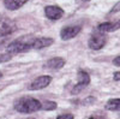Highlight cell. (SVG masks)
I'll return each instance as SVG.
<instances>
[{
	"label": "cell",
	"mask_w": 120,
	"mask_h": 119,
	"mask_svg": "<svg viewBox=\"0 0 120 119\" xmlns=\"http://www.w3.org/2000/svg\"><path fill=\"white\" fill-rule=\"evenodd\" d=\"M13 107L19 113L29 114V113H34V112L40 111L42 108V104L37 99L29 97V96H22V97L17 99L15 101Z\"/></svg>",
	"instance_id": "6da1fadb"
},
{
	"label": "cell",
	"mask_w": 120,
	"mask_h": 119,
	"mask_svg": "<svg viewBox=\"0 0 120 119\" xmlns=\"http://www.w3.org/2000/svg\"><path fill=\"white\" fill-rule=\"evenodd\" d=\"M34 36H22L15 41H12L6 48L7 54H17V53H23V52H28L29 49H31V43H33Z\"/></svg>",
	"instance_id": "7a4b0ae2"
},
{
	"label": "cell",
	"mask_w": 120,
	"mask_h": 119,
	"mask_svg": "<svg viewBox=\"0 0 120 119\" xmlns=\"http://www.w3.org/2000/svg\"><path fill=\"white\" fill-rule=\"evenodd\" d=\"M106 42H107L106 34L98 31L96 29V31H94L93 35L90 36L89 41H88V46H89L90 49H93V51H98V49L105 47Z\"/></svg>",
	"instance_id": "3957f363"
},
{
	"label": "cell",
	"mask_w": 120,
	"mask_h": 119,
	"mask_svg": "<svg viewBox=\"0 0 120 119\" xmlns=\"http://www.w3.org/2000/svg\"><path fill=\"white\" fill-rule=\"evenodd\" d=\"M17 30V24L15 21L7 17H0V37L11 35Z\"/></svg>",
	"instance_id": "277c9868"
},
{
	"label": "cell",
	"mask_w": 120,
	"mask_h": 119,
	"mask_svg": "<svg viewBox=\"0 0 120 119\" xmlns=\"http://www.w3.org/2000/svg\"><path fill=\"white\" fill-rule=\"evenodd\" d=\"M77 79H78L77 84L73 87V89L71 90V93H72L73 95L79 94V93H81L83 89L90 83V76H89V73H86V72L83 71V70L78 71V73H77Z\"/></svg>",
	"instance_id": "5b68a950"
},
{
	"label": "cell",
	"mask_w": 120,
	"mask_h": 119,
	"mask_svg": "<svg viewBox=\"0 0 120 119\" xmlns=\"http://www.w3.org/2000/svg\"><path fill=\"white\" fill-rule=\"evenodd\" d=\"M52 82V77L48 75H43L40 76L37 78H35L31 82V84L29 85L30 90H41V89H45L46 87H48Z\"/></svg>",
	"instance_id": "8992f818"
},
{
	"label": "cell",
	"mask_w": 120,
	"mask_h": 119,
	"mask_svg": "<svg viewBox=\"0 0 120 119\" xmlns=\"http://www.w3.org/2000/svg\"><path fill=\"white\" fill-rule=\"evenodd\" d=\"M82 30L81 25H68V27H64L60 31V37L61 40L66 41V40H71L73 37H76Z\"/></svg>",
	"instance_id": "52a82bcc"
},
{
	"label": "cell",
	"mask_w": 120,
	"mask_h": 119,
	"mask_svg": "<svg viewBox=\"0 0 120 119\" xmlns=\"http://www.w3.org/2000/svg\"><path fill=\"white\" fill-rule=\"evenodd\" d=\"M45 15L51 21H58L64 16V10L56 5H49L45 7Z\"/></svg>",
	"instance_id": "ba28073f"
},
{
	"label": "cell",
	"mask_w": 120,
	"mask_h": 119,
	"mask_svg": "<svg viewBox=\"0 0 120 119\" xmlns=\"http://www.w3.org/2000/svg\"><path fill=\"white\" fill-rule=\"evenodd\" d=\"M54 43V40L51 37H34L31 48L34 49H42L46 47H49L51 45Z\"/></svg>",
	"instance_id": "9c48e42d"
},
{
	"label": "cell",
	"mask_w": 120,
	"mask_h": 119,
	"mask_svg": "<svg viewBox=\"0 0 120 119\" xmlns=\"http://www.w3.org/2000/svg\"><path fill=\"white\" fill-rule=\"evenodd\" d=\"M120 29V19L114 22H106V23H101L97 27V30L101 33H112L115 30H119Z\"/></svg>",
	"instance_id": "30bf717a"
},
{
	"label": "cell",
	"mask_w": 120,
	"mask_h": 119,
	"mask_svg": "<svg viewBox=\"0 0 120 119\" xmlns=\"http://www.w3.org/2000/svg\"><path fill=\"white\" fill-rule=\"evenodd\" d=\"M65 63H66L65 59L55 57V58H51L49 60H47L46 64H45V67L46 69H52V70H59V69H61L65 65Z\"/></svg>",
	"instance_id": "8fae6325"
},
{
	"label": "cell",
	"mask_w": 120,
	"mask_h": 119,
	"mask_svg": "<svg viewBox=\"0 0 120 119\" xmlns=\"http://www.w3.org/2000/svg\"><path fill=\"white\" fill-rule=\"evenodd\" d=\"M29 0H4V5L10 11H16V10L21 8Z\"/></svg>",
	"instance_id": "7c38bea8"
},
{
	"label": "cell",
	"mask_w": 120,
	"mask_h": 119,
	"mask_svg": "<svg viewBox=\"0 0 120 119\" xmlns=\"http://www.w3.org/2000/svg\"><path fill=\"white\" fill-rule=\"evenodd\" d=\"M105 107H106V110H108V111H119L120 110V99L119 97L111 99V100L107 101Z\"/></svg>",
	"instance_id": "4fadbf2b"
},
{
	"label": "cell",
	"mask_w": 120,
	"mask_h": 119,
	"mask_svg": "<svg viewBox=\"0 0 120 119\" xmlns=\"http://www.w3.org/2000/svg\"><path fill=\"white\" fill-rule=\"evenodd\" d=\"M56 108V104L54 101H46L45 104H42V108L41 110H45V111H53Z\"/></svg>",
	"instance_id": "5bb4252c"
},
{
	"label": "cell",
	"mask_w": 120,
	"mask_h": 119,
	"mask_svg": "<svg viewBox=\"0 0 120 119\" xmlns=\"http://www.w3.org/2000/svg\"><path fill=\"white\" fill-rule=\"evenodd\" d=\"M56 119H75V117H73V114H71V113H66V114H60V115H58Z\"/></svg>",
	"instance_id": "9a60e30c"
},
{
	"label": "cell",
	"mask_w": 120,
	"mask_h": 119,
	"mask_svg": "<svg viewBox=\"0 0 120 119\" xmlns=\"http://www.w3.org/2000/svg\"><path fill=\"white\" fill-rule=\"evenodd\" d=\"M11 59V55L10 54H0V63H5V61H8Z\"/></svg>",
	"instance_id": "2e32d148"
},
{
	"label": "cell",
	"mask_w": 120,
	"mask_h": 119,
	"mask_svg": "<svg viewBox=\"0 0 120 119\" xmlns=\"http://www.w3.org/2000/svg\"><path fill=\"white\" fill-rule=\"evenodd\" d=\"M91 102H95V97H93V96H89L88 99H85V100L83 101L84 105H89V104H91Z\"/></svg>",
	"instance_id": "e0dca14e"
},
{
	"label": "cell",
	"mask_w": 120,
	"mask_h": 119,
	"mask_svg": "<svg viewBox=\"0 0 120 119\" xmlns=\"http://www.w3.org/2000/svg\"><path fill=\"white\" fill-rule=\"evenodd\" d=\"M113 78H114V81H120V71H116V72H114V75H113Z\"/></svg>",
	"instance_id": "ac0fdd59"
},
{
	"label": "cell",
	"mask_w": 120,
	"mask_h": 119,
	"mask_svg": "<svg viewBox=\"0 0 120 119\" xmlns=\"http://www.w3.org/2000/svg\"><path fill=\"white\" fill-rule=\"evenodd\" d=\"M113 63H114V65H116V66H120V55L119 57H116L114 60H113Z\"/></svg>",
	"instance_id": "d6986e66"
},
{
	"label": "cell",
	"mask_w": 120,
	"mask_h": 119,
	"mask_svg": "<svg viewBox=\"0 0 120 119\" xmlns=\"http://www.w3.org/2000/svg\"><path fill=\"white\" fill-rule=\"evenodd\" d=\"M1 77H3V73H1V72H0V78H1Z\"/></svg>",
	"instance_id": "ffe728a7"
},
{
	"label": "cell",
	"mask_w": 120,
	"mask_h": 119,
	"mask_svg": "<svg viewBox=\"0 0 120 119\" xmlns=\"http://www.w3.org/2000/svg\"><path fill=\"white\" fill-rule=\"evenodd\" d=\"M89 119H96V118H94V117H91V118H89Z\"/></svg>",
	"instance_id": "44dd1931"
},
{
	"label": "cell",
	"mask_w": 120,
	"mask_h": 119,
	"mask_svg": "<svg viewBox=\"0 0 120 119\" xmlns=\"http://www.w3.org/2000/svg\"><path fill=\"white\" fill-rule=\"evenodd\" d=\"M83 1H89V0H83Z\"/></svg>",
	"instance_id": "7402d4cb"
},
{
	"label": "cell",
	"mask_w": 120,
	"mask_h": 119,
	"mask_svg": "<svg viewBox=\"0 0 120 119\" xmlns=\"http://www.w3.org/2000/svg\"><path fill=\"white\" fill-rule=\"evenodd\" d=\"M29 119H35V118H29Z\"/></svg>",
	"instance_id": "603a6c76"
},
{
	"label": "cell",
	"mask_w": 120,
	"mask_h": 119,
	"mask_svg": "<svg viewBox=\"0 0 120 119\" xmlns=\"http://www.w3.org/2000/svg\"><path fill=\"white\" fill-rule=\"evenodd\" d=\"M119 117H120V113H119Z\"/></svg>",
	"instance_id": "cb8c5ba5"
}]
</instances>
